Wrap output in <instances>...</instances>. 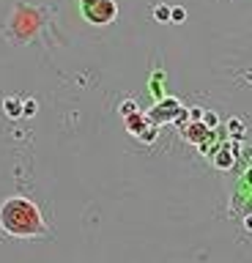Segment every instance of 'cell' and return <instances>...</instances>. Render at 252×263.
Masks as SVG:
<instances>
[{"mask_svg":"<svg viewBox=\"0 0 252 263\" xmlns=\"http://www.w3.org/2000/svg\"><path fill=\"white\" fill-rule=\"evenodd\" d=\"M0 233L9 239L39 241L49 239V228L44 222L39 206L25 195H11L0 203Z\"/></svg>","mask_w":252,"mask_h":263,"instance_id":"1","label":"cell"},{"mask_svg":"<svg viewBox=\"0 0 252 263\" xmlns=\"http://www.w3.org/2000/svg\"><path fill=\"white\" fill-rule=\"evenodd\" d=\"M80 6H83L85 20L93 25H110L118 14V6L112 0H80Z\"/></svg>","mask_w":252,"mask_h":263,"instance_id":"2","label":"cell"},{"mask_svg":"<svg viewBox=\"0 0 252 263\" xmlns=\"http://www.w3.org/2000/svg\"><path fill=\"white\" fill-rule=\"evenodd\" d=\"M3 110H6V115L9 118H20V115H25V104L20 102V99H6L3 102Z\"/></svg>","mask_w":252,"mask_h":263,"instance_id":"3","label":"cell"},{"mask_svg":"<svg viewBox=\"0 0 252 263\" xmlns=\"http://www.w3.org/2000/svg\"><path fill=\"white\" fill-rule=\"evenodd\" d=\"M170 14H173V9H167V6H159V9L154 11V17L159 22H170Z\"/></svg>","mask_w":252,"mask_h":263,"instance_id":"4","label":"cell"},{"mask_svg":"<svg viewBox=\"0 0 252 263\" xmlns=\"http://www.w3.org/2000/svg\"><path fill=\"white\" fill-rule=\"evenodd\" d=\"M135 110H137L135 102H123V104H121V112H123V115H129V118L135 115Z\"/></svg>","mask_w":252,"mask_h":263,"instance_id":"5","label":"cell"},{"mask_svg":"<svg viewBox=\"0 0 252 263\" xmlns=\"http://www.w3.org/2000/svg\"><path fill=\"white\" fill-rule=\"evenodd\" d=\"M184 17H186V11H184V9H173L170 20H173V22H184Z\"/></svg>","mask_w":252,"mask_h":263,"instance_id":"6","label":"cell"},{"mask_svg":"<svg viewBox=\"0 0 252 263\" xmlns=\"http://www.w3.org/2000/svg\"><path fill=\"white\" fill-rule=\"evenodd\" d=\"M36 112V102H25V115H33Z\"/></svg>","mask_w":252,"mask_h":263,"instance_id":"7","label":"cell"}]
</instances>
